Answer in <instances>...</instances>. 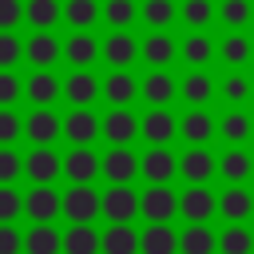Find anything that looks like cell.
Listing matches in <instances>:
<instances>
[{
    "mask_svg": "<svg viewBox=\"0 0 254 254\" xmlns=\"http://www.w3.org/2000/svg\"><path fill=\"white\" fill-rule=\"evenodd\" d=\"M24 183L28 187H60V151L56 147H24Z\"/></svg>",
    "mask_w": 254,
    "mask_h": 254,
    "instance_id": "obj_17",
    "label": "cell"
},
{
    "mask_svg": "<svg viewBox=\"0 0 254 254\" xmlns=\"http://www.w3.org/2000/svg\"><path fill=\"white\" fill-rule=\"evenodd\" d=\"M99 218L107 226L139 222V190L135 187H99Z\"/></svg>",
    "mask_w": 254,
    "mask_h": 254,
    "instance_id": "obj_7",
    "label": "cell"
},
{
    "mask_svg": "<svg viewBox=\"0 0 254 254\" xmlns=\"http://www.w3.org/2000/svg\"><path fill=\"white\" fill-rule=\"evenodd\" d=\"M24 218L28 226L60 222V187H24Z\"/></svg>",
    "mask_w": 254,
    "mask_h": 254,
    "instance_id": "obj_29",
    "label": "cell"
},
{
    "mask_svg": "<svg viewBox=\"0 0 254 254\" xmlns=\"http://www.w3.org/2000/svg\"><path fill=\"white\" fill-rule=\"evenodd\" d=\"M214 64L226 71H246L254 64V32H214Z\"/></svg>",
    "mask_w": 254,
    "mask_h": 254,
    "instance_id": "obj_10",
    "label": "cell"
},
{
    "mask_svg": "<svg viewBox=\"0 0 254 254\" xmlns=\"http://www.w3.org/2000/svg\"><path fill=\"white\" fill-rule=\"evenodd\" d=\"M214 139H222V147H250V139H254V111L250 107H222V111H214Z\"/></svg>",
    "mask_w": 254,
    "mask_h": 254,
    "instance_id": "obj_15",
    "label": "cell"
},
{
    "mask_svg": "<svg viewBox=\"0 0 254 254\" xmlns=\"http://www.w3.org/2000/svg\"><path fill=\"white\" fill-rule=\"evenodd\" d=\"M135 28L175 32L179 28V0H135Z\"/></svg>",
    "mask_w": 254,
    "mask_h": 254,
    "instance_id": "obj_26",
    "label": "cell"
},
{
    "mask_svg": "<svg viewBox=\"0 0 254 254\" xmlns=\"http://www.w3.org/2000/svg\"><path fill=\"white\" fill-rule=\"evenodd\" d=\"M179 64H183V71H210L214 67V32H183Z\"/></svg>",
    "mask_w": 254,
    "mask_h": 254,
    "instance_id": "obj_22",
    "label": "cell"
},
{
    "mask_svg": "<svg viewBox=\"0 0 254 254\" xmlns=\"http://www.w3.org/2000/svg\"><path fill=\"white\" fill-rule=\"evenodd\" d=\"M139 143L143 147H175V111L143 107L139 111Z\"/></svg>",
    "mask_w": 254,
    "mask_h": 254,
    "instance_id": "obj_21",
    "label": "cell"
},
{
    "mask_svg": "<svg viewBox=\"0 0 254 254\" xmlns=\"http://www.w3.org/2000/svg\"><path fill=\"white\" fill-rule=\"evenodd\" d=\"M60 99L67 107H95L99 103V71L95 67H67V75H60Z\"/></svg>",
    "mask_w": 254,
    "mask_h": 254,
    "instance_id": "obj_14",
    "label": "cell"
},
{
    "mask_svg": "<svg viewBox=\"0 0 254 254\" xmlns=\"http://www.w3.org/2000/svg\"><path fill=\"white\" fill-rule=\"evenodd\" d=\"M183 32H214V0H179Z\"/></svg>",
    "mask_w": 254,
    "mask_h": 254,
    "instance_id": "obj_35",
    "label": "cell"
},
{
    "mask_svg": "<svg viewBox=\"0 0 254 254\" xmlns=\"http://www.w3.org/2000/svg\"><path fill=\"white\" fill-rule=\"evenodd\" d=\"M24 143L28 147H56L60 143V111L56 107H28V115H24Z\"/></svg>",
    "mask_w": 254,
    "mask_h": 254,
    "instance_id": "obj_25",
    "label": "cell"
},
{
    "mask_svg": "<svg viewBox=\"0 0 254 254\" xmlns=\"http://www.w3.org/2000/svg\"><path fill=\"white\" fill-rule=\"evenodd\" d=\"M218 226H183L179 230V254H214Z\"/></svg>",
    "mask_w": 254,
    "mask_h": 254,
    "instance_id": "obj_42",
    "label": "cell"
},
{
    "mask_svg": "<svg viewBox=\"0 0 254 254\" xmlns=\"http://www.w3.org/2000/svg\"><path fill=\"white\" fill-rule=\"evenodd\" d=\"M214 103H222V107H250L254 103V75L250 71H222V75H214Z\"/></svg>",
    "mask_w": 254,
    "mask_h": 254,
    "instance_id": "obj_28",
    "label": "cell"
},
{
    "mask_svg": "<svg viewBox=\"0 0 254 254\" xmlns=\"http://www.w3.org/2000/svg\"><path fill=\"white\" fill-rule=\"evenodd\" d=\"M24 218V187H0V226H16Z\"/></svg>",
    "mask_w": 254,
    "mask_h": 254,
    "instance_id": "obj_43",
    "label": "cell"
},
{
    "mask_svg": "<svg viewBox=\"0 0 254 254\" xmlns=\"http://www.w3.org/2000/svg\"><path fill=\"white\" fill-rule=\"evenodd\" d=\"M99 139L107 147H135L139 143V111L135 107H107L99 115Z\"/></svg>",
    "mask_w": 254,
    "mask_h": 254,
    "instance_id": "obj_11",
    "label": "cell"
},
{
    "mask_svg": "<svg viewBox=\"0 0 254 254\" xmlns=\"http://www.w3.org/2000/svg\"><path fill=\"white\" fill-rule=\"evenodd\" d=\"M214 254H254V222L218 226V234H214Z\"/></svg>",
    "mask_w": 254,
    "mask_h": 254,
    "instance_id": "obj_34",
    "label": "cell"
},
{
    "mask_svg": "<svg viewBox=\"0 0 254 254\" xmlns=\"http://www.w3.org/2000/svg\"><path fill=\"white\" fill-rule=\"evenodd\" d=\"M218 187H179V218L183 226H214Z\"/></svg>",
    "mask_w": 254,
    "mask_h": 254,
    "instance_id": "obj_13",
    "label": "cell"
},
{
    "mask_svg": "<svg viewBox=\"0 0 254 254\" xmlns=\"http://www.w3.org/2000/svg\"><path fill=\"white\" fill-rule=\"evenodd\" d=\"M24 103L28 107H56L60 103V75L56 71H28L24 75Z\"/></svg>",
    "mask_w": 254,
    "mask_h": 254,
    "instance_id": "obj_32",
    "label": "cell"
},
{
    "mask_svg": "<svg viewBox=\"0 0 254 254\" xmlns=\"http://www.w3.org/2000/svg\"><path fill=\"white\" fill-rule=\"evenodd\" d=\"M99 183L103 187H135L139 183V151L135 147H103L99 151Z\"/></svg>",
    "mask_w": 254,
    "mask_h": 254,
    "instance_id": "obj_2",
    "label": "cell"
},
{
    "mask_svg": "<svg viewBox=\"0 0 254 254\" xmlns=\"http://www.w3.org/2000/svg\"><path fill=\"white\" fill-rule=\"evenodd\" d=\"M183 187H214V147H175Z\"/></svg>",
    "mask_w": 254,
    "mask_h": 254,
    "instance_id": "obj_12",
    "label": "cell"
},
{
    "mask_svg": "<svg viewBox=\"0 0 254 254\" xmlns=\"http://www.w3.org/2000/svg\"><path fill=\"white\" fill-rule=\"evenodd\" d=\"M179 103L183 107H214V71H183Z\"/></svg>",
    "mask_w": 254,
    "mask_h": 254,
    "instance_id": "obj_30",
    "label": "cell"
},
{
    "mask_svg": "<svg viewBox=\"0 0 254 254\" xmlns=\"http://www.w3.org/2000/svg\"><path fill=\"white\" fill-rule=\"evenodd\" d=\"M24 143V115L16 107H0V147H20Z\"/></svg>",
    "mask_w": 254,
    "mask_h": 254,
    "instance_id": "obj_45",
    "label": "cell"
},
{
    "mask_svg": "<svg viewBox=\"0 0 254 254\" xmlns=\"http://www.w3.org/2000/svg\"><path fill=\"white\" fill-rule=\"evenodd\" d=\"M175 143H183V147H214V111L210 107H183L175 115Z\"/></svg>",
    "mask_w": 254,
    "mask_h": 254,
    "instance_id": "obj_8",
    "label": "cell"
},
{
    "mask_svg": "<svg viewBox=\"0 0 254 254\" xmlns=\"http://www.w3.org/2000/svg\"><path fill=\"white\" fill-rule=\"evenodd\" d=\"M214 183H222V187H250L254 183V151L250 147H222V151H214Z\"/></svg>",
    "mask_w": 254,
    "mask_h": 254,
    "instance_id": "obj_9",
    "label": "cell"
},
{
    "mask_svg": "<svg viewBox=\"0 0 254 254\" xmlns=\"http://www.w3.org/2000/svg\"><path fill=\"white\" fill-rule=\"evenodd\" d=\"M179 159L175 147H143L139 151V187H175Z\"/></svg>",
    "mask_w": 254,
    "mask_h": 254,
    "instance_id": "obj_5",
    "label": "cell"
},
{
    "mask_svg": "<svg viewBox=\"0 0 254 254\" xmlns=\"http://www.w3.org/2000/svg\"><path fill=\"white\" fill-rule=\"evenodd\" d=\"M99 24L107 32H135V0H99Z\"/></svg>",
    "mask_w": 254,
    "mask_h": 254,
    "instance_id": "obj_39",
    "label": "cell"
},
{
    "mask_svg": "<svg viewBox=\"0 0 254 254\" xmlns=\"http://www.w3.org/2000/svg\"><path fill=\"white\" fill-rule=\"evenodd\" d=\"M135 190H139V222L143 226H175L179 187H135Z\"/></svg>",
    "mask_w": 254,
    "mask_h": 254,
    "instance_id": "obj_1",
    "label": "cell"
},
{
    "mask_svg": "<svg viewBox=\"0 0 254 254\" xmlns=\"http://www.w3.org/2000/svg\"><path fill=\"white\" fill-rule=\"evenodd\" d=\"M139 254H179L175 226H139Z\"/></svg>",
    "mask_w": 254,
    "mask_h": 254,
    "instance_id": "obj_40",
    "label": "cell"
},
{
    "mask_svg": "<svg viewBox=\"0 0 254 254\" xmlns=\"http://www.w3.org/2000/svg\"><path fill=\"white\" fill-rule=\"evenodd\" d=\"M99 99L107 107H135L139 103V71H103Z\"/></svg>",
    "mask_w": 254,
    "mask_h": 254,
    "instance_id": "obj_24",
    "label": "cell"
},
{
    "mask_svg": "<svg viewBox=\"0 0 254 254\" xmlns=\"http://www.w3.org/2000/svg\"><path fill=\"white\" fill-rule=\"evenodd\" d=\"M24 28V0H0V32Z\"/></svg>",
    "mask_w": 254,
    "mask_h": 254,
    "instance_id": "obj_48",
    "label": "cell"
},
{
    "mask_svg": "<svg viewBox=\"0 0 254 254\" xmlns=\"http://www.w3.org/2000/svg\"><path fill=\"white\" fill-rule=\"evenodd\" d=\"M24 28L28 32H56L60 28V0H24Z\"/></svg>",
    "mask_w": 254,
    "mask_h": 254,
    "instance_id": "obj_37",
    "label": "cell"
},
{
    "mask_svg": "<svg viewBox=\"0 0 254 254\" xmlns=\"http://www.w3.org/2000/svg\"><path fill=\"white\" fill-rule=\"evenodd\" d=\"M0 254H24V230L20 226H0Z\"/></svg>",
    "mask_w": 254,
    "mask_h": 254,
    "instance_id": "obj_49",
    "label": "cell"
},
{
    "mask_svg": "<svg viewBox=\"0 0 254 254\" xmlns=\"http://www.w3.org/2000/svg\"><path fill=\"white\" fill-rule=\"evenodd\" d=\"M20 103H24V75L0 71V107H20Z\"/></svg>",
    "mask_w": 254,
    "mask_h": 254,
    "instance_id": "obj_47",
    "label": "cell"
},
{
    "mask_svg": "<svg viewBox=\"0 0 254 254\" xmlns=\"http://www.w3.org/2000/svg\"><path fill=\"white\" fill-rule=\"evenodd\" d=\"M60 32H28L24 36V64L32 71H56L60 64Z\"/></svg>",
    "mask_w": 254,
    "mask_h": 254,
    "instance_id": "obj_23",
    "label": "cell"
},
{
    "mask_svg": "<svg viewBox=\"0 0 254 254\" xmlns=\"http://www.w3.org/2000/svg\"><path fill=\"white\" fill-rule=\"evenodd\" d=\"M20 64H24V36L0 32V71H16Z\"/></svg>",
    "mask_w": 254,
    "mask_h": 254,
    "instance_id": "obj_44",
    "label": "cell"
},
{
    "mask_svg": "<svg viewBox=\"0 0 254 254\" xmlns=\"http://www.w3.org/2000/svg\"><path fill=\"white\" fill-rule=\"evenodd\" d=\"M60 64H67V67H95L99 64V32H67L60 40Z\"/></svg>",
    "mask_w": 254,
    "mask_h": 254,
    "instance_id": "obj_27",
    "label": "cell"
},
{
    "mask_svg": "<svg viewBox=\"0 0 254 254\" xmlns=\"http://www.w3.org/2000/svg\"><path fill=\"white\" fill-rule=\"evenodd\" d=\"M60 139H67V147H95L99 139V115L95 107H71L60 115Z\"/></svg>",
    "mask_w": 254,
    "mask_h": 254,
    "instance_id": "obj_19",
    "label": "cell"
},
{
    "mask_svg": "<svg viewBox=\"0 0 254 254\" xmlns=\"http://www.w3.org/2000/svg\"><path fill=\"white\" fill-rule=\"evenodd\" d=\"M99 254H139V226H99Z\"/></svg>",
    "mask_w": 254,
    "mask_h": 254,
    "instance_id": "obj_38",
    "label": "cell"
},
{
    "mask_svg": "<svg viewBox=\"0 0 254 254\" xmlns=\"http://www.w3.org/2000/svg\"><path fill=\"white\" fill-rule=\"evenodd\" d=\"M218 32H254V0H214Z\"/></svg>",
    "mask_w": 254,
    "mask_h": 254,
    "instance_id": "obj_31",
    "label": "cell"
},
{
    "mask_svg": "<svg viewBox=\"0 0 254 254\" xmlns=\"http://www.w3.org/2000/svg\"><path fill=\"white\" fill-rule=\"evenodd\" d=\"M60 179H67V187H95L99 183V151L95 147H67L60 155Z\"/></svg>",
    "mask_w": 254,
    "mask_h": 254,
    "instance_id": "obj_16",
    "label": "cell"
},
{
    "mask_svg": "<svg viewBox=\"0 0 254 254\" xmlns=\"http://www.w3.org/2000/svg\"><path fill=\"white\" fill-rule=\"evenodd\" d=\"M60 24L67 32H95L99 28V0H60Z\"/></svg>",
    "mask_w": 254,
    "mask_h": 254,
    "instance_id": "obj_33",
    "label": "cell"
},
{
    "mask_svg": "<svg viewBox=\"0 0 254 254\" xmlns=\"http://www.w3.org/2000/svg\"><path fill=\"white\" fill-rule=\"evenodd\" d=\"M20 183H24L20 147H0V187H20Z\"/></svg>",
    "mask_w": 254,
    "mask_h": 254,
    "instance_id": "obj_46",
    "label": "cell"
},
{
    "mask_svg": "<svg viewBox=\"0 0 254 254\" xmlns=\"http://www.w3.org/2000/svg\"><path fill=\"white\" fill-rule=\"evenodd\" d=\"M214 222L222 226L254 222V187H222L214 202Z\"/></svg>",
    "mask_w": 254,
    "mask_h": 254,
    "instance_id": "obj_18",
    "label": "cell"
},
{
    "mask_svg": "<svg viewBox=\"0 0 254 254\" xmlns=\"http://www.w3.org/2000/svg\"><path fill=\"white\" fill-rule=\"evenodd\" d=\"M139 103L143 107H175L179 75L175 71H139Z\"/></svg>",
    "mask_w": 254,
    "mask_h": 254,
    "instance_id": "obj_20",
    "label": "cell"
},
{
    "mask_svg": "<svg viewBox=\"0 0 254 254\" xmlns=\"http://www.w3.org/2000/svg\"><path fill=\"white\" fill-rule=\"evenodd\" d=\"M64 226H95L99 218V187H64L60 190Z\"/></svg>",
    "mask_w": 254,
    "mask_h": 254,
    "instance_id": "obj_6",
    "label": "cell"
},
{
    "mask_svg": "<svg viewBox=\"0 0 254 254\" xmlns=\"http://www.w3.org/2000/svg\"><path fill=\"white\" fill-rule=\"evenodd\" d=\"M99 64L107 71H135L139 67V32H103Z\"/></svg>",
    "mask_w": 254,
    "mask_h": 254,
    "instance_id": "obj_3",
    "label": "cell"
},
{
    "mask_svg": "<svg viewBox=\"0 0 254 254\" xmlns=\"http://www.w3.org/2000/svg\"><path fill=\"white\" fill-rule=\"evenodd\" d=\"M60 254H99V226H60Z\"/></svg>",
    "mask_w": 254,
    "mask_h": 254,
    "instance_id": "obj_36",
    "label": "cell"
},
{
    "mask_svg": "<svg viewBox=\"0 0 254 254\" xmlns=\"http://www.w3.org/2000/svg\"><path fill=\"white\" fill-rule=\"evenodd\" d=\"M24 254H60V222H40L24 230Z\"/></svg>",
    "mask_w": 254,
    "mask_h": 254,
    "instance_id": "obj_41",
    "label": "cell"
},
{
    "mask_svg": "<svg viewBox=\"0 0 254 254\" xmlns=\"http://www.w3.org/2000/svg\"><path fill=\"white\" fill-rule=\"evenodd\" d=\"M139 64H143V71H175L179 36L175 32H139Z\"/></svg>",
    "mask_w": 254,
    "mask_h": 254,
    "instance_id": "obj_4",
    "label": "cell"
}]
</instances>
